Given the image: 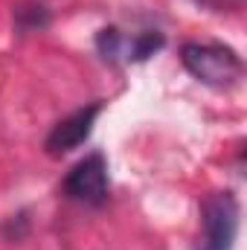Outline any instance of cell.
<instances>
[{
    "instance_id": "6da1fadb",
    "label": "cell",
    "mask_w": 247,
    "mask_h": 250,
    "mask_svg": "<svg viewBox=\"0 0 247 250\" xmlns=\"http://www.w3.org/2000/svg\"><path fill=\"white\" fill-rule=\"evenodd\" d=\"M181 59L186 70L209 87H233L245 73L239 53L221 44H186Z\"/></svg>"
},
{
    "instance_id": "7a4b0ae2",
    "label": "cell",
    "mask_w": 247,
    "mask_h": 250,
    "mask_svg": "<svg viewBox=\"0 0 247 250\" xmlns=\"http://www.w3.org/2000/svg\"><path fill=\"white\" fill-rule=\"evenodd\" d=\"M204 236L198 250H233L239 236V201L233 192H215L204 201Z\"/></svg>"
},
{
    "instance_id": "3957f363",
    "label": "cell",
    "mask_w": 247,
    "mask_h": 250,
    "mask_svg": "<svg viewBox=\"0 0 247 250\" xmlns=\"http://www.w3.org/2000/svg\"><path fill=\"white\" fill-rule=\"evenodd\" d=\"M64 192L79 204L99 207L108 198V163H105V157L96 151V154H87L84 160H79L64 181Z\"/></svg>"
},
{
    "instance_id": "277c9868",
    "label": "cell",
    "mask_w": 247,
    "mask_h": 250,
    "mask_svg": "<svg viewBox=\"0 0 247 250\" xmlns=\"http://www.w3.org/2000/svg\"><path fill=\"white\" fill-rule=\"evenodd\" d=\"M99 114H102V105L93 102V105H87V108L70 114L67 120H62V123L50 131V137H47V151H50L53 157H59V154H67V151L79 148V146L90 137V131H93Z\"/></svg>"
},
{
    "instance_id": "5b68a950",
    "label": "cell",
    "mask_w": 247,
    "mask_h": 250,
    "mask_svg": "<svg viewBox=\"0 0 247 250\" xmlns=\"http://www.w3.org/2000/svg\"><path fill=\"white\" fill-rule=\"evenodd\" d=\"M96 47L105 59H125V62H145L163 47L160 32H143L137 38H123L117 29H102Z\"/></svg>"
}]
</instances>
